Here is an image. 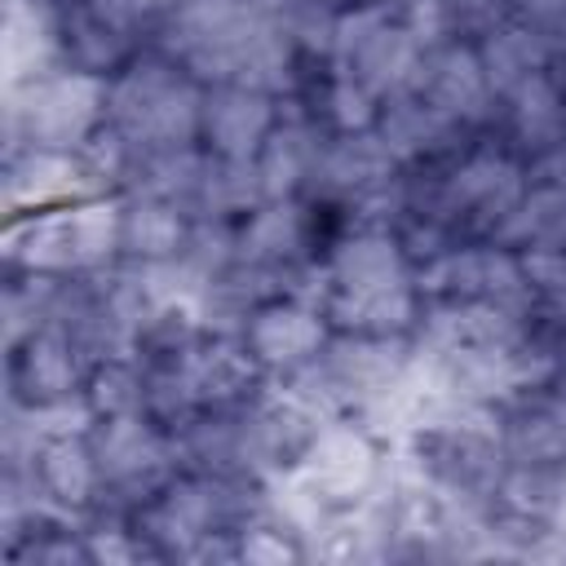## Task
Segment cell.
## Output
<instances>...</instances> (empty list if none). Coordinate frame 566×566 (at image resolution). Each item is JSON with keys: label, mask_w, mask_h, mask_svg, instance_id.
<instances>
[{"label": "cell", "mask_w": 566, "mask_h": 566, "mask_svg": "<svg viewBox=\"0 0 566 566\" xmlns=\"http://www.w3.org/2000/svg\"><path fill=\"white\" fill-rule=\"evenodd\" d=\"M385 451H394L433 491H442L447 500L478 509V513H486V504L509 469L504 438H500V411L469 407V402L438 411L433 420L416 424L402 442H394Z\"/></svg>", "instance_id": "cell-1"}, {"label": "cell", "mask_w": 566, "mask_h": 566, "mask_svg": "<svg viewBox=\"0 0 566 566\" xmlns=\"http://www.w3.org/2000/svg\"><path fill=\"white\" fill-rule=\"evenodd\" d=\"M265 203V190H261V177H256V164L252 159H221V155H208L203 172H199V186L186 203V212L195 221H243L248 212H256Z\"/></svg>", "instance_id": "cell-21"}, {"label": "cell", "mask_w": 566, "mask_h": 566, "mask_svg": "<svg viewBox=\"0 0 566 566\" xmlns=\"http://www.w3.org/2000/svg\"><path fill=\"white\" fill-rule=\"evenodd\" d=\"M279 102L248 84H203L199 146L221 159H256L261 142L279 124Z\"/></svg>", "instance_id": "cell-12"}, {"label": "cell", "mask_w": 566, "mask_h": 566, "mask_svg": "<svg viewBox=\"0 0 566 566\" xmlns=\"http://www.w3.org/2000/svg\"><path fill=\"white\" fill-rule=\"evenodd\" d=\"M84 402L97 420L111 416H142L146 411V371L137 358H102L88 367Z\"/></svg>", "instance_id": "cell-24"}, {"label": "cell", "mask_w": 566, "mask_h": 566, "mask_svg": "<svg viewBox=\"0 0 566 566\" xmlns=\"http://www.w3.org/2000/svg\"><path fill=\"white\" fill-rule=\"evenodd\" d=\"M376 133L389 146V155L398 159V168H411V164H429V159L455 155L460 146H469V137L478 128H464V124L447 119L420 93H394V97L380 102Z\"/></svg>", "instance_id": "cell-14"}, {"label": "cell", "mask_w": 566, "mask_h": 566, "mask_svg": "<svg viewBox=\"0 0 566 566\" xmlns=\"http://www.w3.org/2000/svg\"><path fill=\"white\" fill-rule=\"evenodd\" d=\"M380 469H385V447L363 424H354V420H327L323 433H318V442L310 447L305 464L292 469V473L323 500L327 513H336V509L358 504L376 486Z\"/></svg>", "instance_id": "cell-7"}, {"label": "cell", "mask_w": 566, "mask_h": 566, "mask_svg": "<svg viewBox=\"0 0 566 566\" xmlns=\"http://www.w3.org/2000/svg\"><path fill=\"white\" fill-rule=\"evenodd\" d=\"M491 133L522 164H535L566 142V80L557 75L553 62L495 97Z\"/></svg>", "instance_id": "cell-8"}, {"label": "cell", "mask_w": 566, "mask_h": 566, "mask_svg": "<svg viewBox=\"0 0 566 566\" xmlns=\"http://www.w3.org/2000/svg\"><path fill=\"white\" fill-rule=\"evenodd\" d=\"M323 137L327 133L305 115V106L296 97H283L279 102V124L270 128V137L261 142V150L252 159L265 199H296L305 190Z\"/></svg>", "instance_id": "cell-17"}, {"label": "cell", "mask_w": 566, "mask_h": 566, "mask_svg": "<svg viewBox=\"0 0 566 566\" xmlns=\"http://www.w3.org/2000/svg\"><path fill=\"white\" fill-rule=\"evenodd\" d=\"M27 482L35 486V495H44L49 504L66 509V513H88L102 500V469L93 455L88 433H62V438H44L27 464Z\"/></svg>", "instance_id": "cell-18"}, {"label": "cell", "mask_w": 566, "mask_h": 566, "mask_svg": "<svg viewBox=\"0 0 566 566\" xmlns=\"http://www.w3.org/2000/svg\"><path fill=\"white\" fill-rule=\"evenodd\" d=\"M195 234V217L159 195H124V230H119V256L124 261H177L186 256Z\"/></svg>", "instance_id": "cell-20"}, {"label": "cell", "mask_w": 566, "mask_h": 566, "mask_svg": "<svg viewBox=\"0 0 566 566\" xmlns=\"http://www.w3.org/2000/svg\"><path fill=\"white\" fill-rule=\"evenodd\" d=\"M133 4H137V13H142V18H146V27H150L155 18H164L168 9H177L181 0H133Z\"/></svg>", "instance_id": "cell-26"}, {"label": "cell", "mask_w": 566, "mask_h": 566, "mask_svg": "<svg viewBox=\"0 0 566 566\" xmlns=\"http://www.w3.org/2000/svg\"><path fill=\"white\" fill-rule=\"evenodd\" d=\"M88 442H93V455H97V469H102V500L97 504L119 509V513H133L137 504H146L181 469L172 433L159 429L146 411L142 416L93 420Z\"/></svg>", "instance_id": "cell-4"}, {"label": "cell", "mask_w": 566, "mask_h": 566, "mask_svg": "<svg viewBox=\"0 0 566 566\" xmlns=\"http://www.w3.org/2000/svg\"><path fill=\"white\" fill-rule=\"evenodd\" d=\"M327 287L332 292H380L411 283L416 270L402 256V243L394 230H345L323 252Z\"/></svg>", "instance_id": "cell-15"}, {"label": "cell", "mask_w": 566, "mask_h": 566, "mask_svg": "<svg viewBox=\"0 0 566 566\" xmlns=\"http://www.w3.org/2000/svg\"><path fill=\"white\" fill-rule=\"evenodd\" d=\"M239 336L248 340V349L256 354V363L270 376H283V371L310 363L327 345L332 327H327L318 305L296 301V296H279V301H265L261 310H252Z\"/></svg>", "instance_id": "cell-13"}, {"label": "cell", "mask_w": 566, "mask_h": 566, "mask_svg": "<svg viewBox=\"0 0 566 566\" xmlns=\"http://www.w3.org/2000/svg\"><path fill=\"white\" fill-rule=\"evenodd\" d=\"M88 195H97V186L88 181L75 150H40V146L0 150V208H4V217L57 208V203L88 199Z\"/></svg>", "instance_id": "cell-10"}, {"label": "cell", "mask_w": 566, "mask_h": 566, "mask_svg": "<svg viewBox=\"0 0 566 566\" xmlns=\"http://www.w3.org/2000/svg\"><path fill=\"white\" fill-rule=\"evenodd\" d=\"M473 49H478V62H482L486 84H491L495 97L509 93L513 84H522L526 75L544 71L557 53V44L548 35H539L535 27H526V22H500L495 31L473 40Z\"/></svg>", "instance_id": "cell-22"}, {"label": "cell", "mask_w": 566, "mask_h": 566, "mask_svg": "<svg viewBox=\"0 0 566 566\" xmlns=\"http://www.w3.org/2000/svg\"><path fill=\"white\" fill-rule=\"evenodd\" d=\"M0 349H4V402L53 407L84 394L93 363L57 323H44Z\"/></svg>", "instance_id": "cell-6"}, {"label": "cell", "mask_w": 566, "mask_h": 566, "mask_svg": "<svg viewBox=\"0 0 566 566\" xmlns=\"http://www.w3.org/2000/svg\"><path fill=\"white\" fill-rule=\"evenodd\" d=\"M500 438L509 464L566 469V398L553 389H522L500 407Z\"/></svg>", "instance_id": "cell-16"}, {"label": "cell", "mask_w": 566, "mask_h": 566, "mask_svg": "<svg viewBox=\"0 0 566 566\" xmlns=\"http://www.w3.org/2000/svg\"><path fill=\"white\" fill-rule=\"evenodd\" d=\"M106 84L111 80L71 66L9 84L0 97V150H80L88 133L106 124Z\"/></svg>", "instance_id": "cell-3"}, {"label": "cell", "mask_w": 566, "mask_h": 566, "mask_svg": "<svg viewBox=\"0 0 566 566\" xmlns=\"http://www.w3.org/2000/svg\"><path fill=\"white\" fill-rule=\"evenodd\" d=\"M57 287H62V274H35V270L0 265V345H13L27 332L44 327L53 314Z\"/></svg>", "instance_id": "cell-23"}, {"label": "cell", "mask_w": 566, "mask_h": 566, "mask_svg": "<svg viewBox=\"0 0 566 566\" xmlns=\"http://www.w3.org/2000/svg\"><path fill=\"white\" fill-rule=\"evenodd\" d=\"M407 93H420L433 111L464 128H486L495 115V93L486 84V71L478 62L473 40H438L420 53L416 80Z\"/></svg>", "instance_id": "cell-9"}, {"label": "cell", "mask_w": 566, "mask_h": 566, "mask_svg": "<svg viewBox=\"0 0 566 566\" xmlns=\"http://www.w3.org/2000/svg\"><path fill=\"white\" fill-rule=\"evenodd\" d=\"M199 115L203 84L181 62L150 44H142V53L106 84V119L137 150L199 146Z\"/></svg>", "instance_id": "cell-2"}, {"label": "cell", "mask_w": 566, "mask_h": 566, "mask_svg": "<svg viewBox=\"0 0 566 566\" xmlns=\"http://www.w3.org/2000/svg\"><path fill=\"white\" fill-rule=\"evenodd\" d=\"M323 318L332 332H354V336H416L420 327V292L416 279L380 292H323Z\"/></svg>", "instance_id": "cell-19"}, {"label": "cell", "mask_w": 566, "mask_h": 566, "mask_svg": "<svg viewBox=\"0 0 566 566\" xmlns=\"http://www.w3.org/2000/svg\"><path fill=\"white\" fill-rule=\"evenodd\" d=\"M234 548H239V562L243 566H301V562H310L305 539L292 526H283L270 509L261 517H252L234 535Z\"/></svg>", "instance_id": "cell-25"}, {"label": "cell", "mask_w": 566, "mask_h": 566, "mask_svg": "<svg viewBox=\"0 0 566 566\" xmlns=\"http://www.w3.org/2000/svg\"><path fill=\"white\" fill-rule=\"evenodd\" d=\"M327 416L310 407L301 394H292L283 380L270 376V385L243 407V447H248V469L261 482H274L292 469L305 464L310 447L318 442Z\"/></svg>", "instance_id": "cell-5"}, {"label": "cell", "mask_w": 566, "mask_h": 566, "mask_svg": "<svg viewBox=\"0 0 566 566\" xmlns=\"http://www.w3.org/2000/svg\"><path fill=\"white\" fill-rule=\"evenodd\" d=\"M394 177H398V159L389 155V146L380 142L376 128L371 133H340V137H323L301 199L345 208V203L389 186Z\"/></svg>", "instance_id": "cell-11"}]
</instances>
